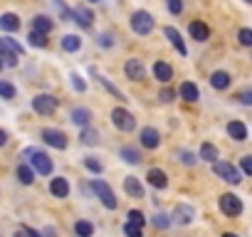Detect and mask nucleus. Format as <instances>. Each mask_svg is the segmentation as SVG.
<instances>
[{
    "label": "nucleus",
    "mask_w": 252,
    "mask_h": 237,
    "mask_svg": "<svg viewBox=\"0 0 252 237\" xmlns=\"http://www.w3.org/2000/svg\"><path fill=\"white\" fill-rule=\"evenodd\" d=\"M222 237H237V235H235V232H225Z\"/></svg>",
    "instance_id": "nucleus-52"
},
{
    "label": "nucleus",
    "mask_w": 252,
    "mask_h": 237,
    "mask_svg": "<svg viewBox=\"0 0 252 237\" xmlns=\"http://www.w3.org/2000/svg\"><path fill=\"white\" fill-rule=\"evenodd\" d=\"M124 235H126V237H144V230H141V225H136V222H126V225H124Z\"/></svg>",
    "instance_id": "nucleus-32"
},
{
    "label": "nucleus",
    "mask_w": 252,
    "mask_h": 237,
    "mask_svg": "<svg viewBox=\"0 0 252 237\" xmlns=\"http://www.w3.org/2000/svg\"><path fill=\"white\" fill-rule=\"evenodd\" d=\"M144 74H146V69H144L141 59H129V62H126V77H129L131 82L144 79Z\"/></svg>",
    "instance_id": "nucleus-12"
},
{
    "label": "nucleus",
    "mask_w": 252,
    "mask_h": 237,
    "mask_svg": "<svg viewBox=\"0 0 252 237\" xmlns=\"http://www.w3.org/2000/svg\"><path fill=\"white\" fill-rule=\"evenodd\" d=\"M20 230L25 232V237H42V235H40L37 230H32V227H20Z\"/></svg>",
    "instance_id": "nucleus-48"
},
{
    "label": "nucleus",
    "mask_w": 252,
    "mask_h": 237,
    "mask_svg": "<svg viewBox=\"0 0 252 237\" xmlns=\"http://www.w3.org/2000/svg\"><path fill=\"white\" fill-rule=\"evenodd\" d=\"M99 79H101V84H104V87H106V89H109V91H111V94H114L119 101H126V99H124V94H121V91H119V89H116V87H114L109 79H104V77H99Z\"/></svg>",
    "instance_id": "nucleus-41"
},
{
    "label": "nucleus",
    "mask_w": 252,
    "mask_h": 237,
    "mask_svg": "<svg viewBox=\"0 0 252 237\" xmlns=\"http://www.w3.org/2000/svg\"><path fill=\"white\" fill-rule=\"evenodd\" d=\"M18 59H20V55H15V52H10V50L3 47V64H5V67H15Z\"/></svg>",
    "instance_id": "nucleus-36"
},
{
    "label": "nucleus",
    "mask_w": 252,
    "mask_h": 237,
    "mask_svg": "<svg viewBox=\"0 0 252 237\" xmlns=\"http://www.w3.org/2000/svg\"><path fill=\"white\" fill-rule=\"evenodd\" d=\"M178 156H181V163H186V166H195V156H193L190 151H181Z\"/></svg>",
    "instance_id": "nucleus-46"
},
{
    "label": "nucleus",
    "mask_w": 252,
    "mask_h": 237,
    "mask_svg": "<svg viewBox=\"0 0 252 237\" xmlns=\"http://www.w3.org/2000/svg\"><path fill=\"white\" fill-rule=\"evenodd\" d=\"M181 96H183L186 101L193 104V101L200 99V91H198V87H195L193 82H183V84H181Z\"/></svg>",
    "instance_id": "nucleus-21"
},
{
    "label": "nucleus",
    "mask_w": 252,
    "mask_h": 237,
    "mask_svg": "<svg viewBox=\"0 0 252 237\" xmlns=\"http://www.w3.org/2000/svg\"><path fill=\"white\" fill-rule=\"evenodd\" d=\"M220 210L227 217H237L242 212V200L237 195H232V193H225V195H220Z\"/></svg>",
    "instance_id": "nucleus-7"
},
{
    "label": "nucleus",
    "mask_w": 252,
    "mask_h": 237,
    "mask_svg": "<svg viewBox=\"0 0 252 237\" xmlns=\"http://www.w3.org/2000/svg\"><path fill=\"white\" fill-rule=\"evenodd\" d=\"M111 121H114V126H116L119 131H134V129H136L134 114L126 111V109H119V106L111 111Z\"/></svg>",
    "instance_id": "nucleus-4"
},
{
    "label": "nucleus",
    "mask_w": 252,
    "mask_h": 237,
    "mask_svg": "<svg viewBox=\"0 0 252 237\" xmlns=\"http://www.w3.org/2000/svg\"><path fill=\"white\" fill-rule=\"evenodd\" d=\"M247 3H250V5H252V0H247Z\"/></svg>",
    "instance_id": "nucleus-54"
},
{
    "label": "nucleus",
    "mask_w": 252,
    "mask_h": 237,
    "mask_svg": "<svg viewBox=\"0 0 252 237\" xmlns=\"http://www.w3.org/2000/svg\"><path fill=\"white\" fill-rule=\"evenodd\" d=\"M84 166H87V168H89L92 173H96V176H99V173L104 171V166H101V163H99V161H96L94 156H87V158H84Z\"/></svg>",
    "instance_id": "nucleus-37"
},
{
    "label": "nucleus",
    "mask_w": 252,
    "mask_h": 237,
    "mask_svg": "<svg viewBox=\"0 0 252 237\" xmlns=\"http://www.w3.org/2000/svg\"><path fill=\"white\" fill-rule=\"evenodd\" d=\"M124 190L126 195H131V198H144V185L136 176H126L124 178Z\"/></svg>",
    "instance_id": "nucleus-10"
},
{
    "label": "nucleus",
    "mask_w": 252,
    "mask_h": 237,
    "mask_svg": "<svg viewBox=\"0 0 252 237\" xmlns=\"http://www.w3.org/2000/svg\"><path fill=\"white\" fill-rule=\"evenodd\" d=\"M154 28H156V23H154L151 13H146V10H136V13L131 15V30H134L136 35H149Z\"/></svg>",
    "instance_id": "nucleus-3"
},
{
    "label": "nucleus",
    "mask_w": 252,
    "mask_h": 237,
    "mask_svg": "<svg viewBox=\"0 0 252 237\" xmlns=\"http://www.w3.org/2000/svg\"><path fill=\"white\" fill-rule=\"evenodd\" d=\"M237 40H240V45L252 47V30H250V28H242V30L237 32Z\"/></svg>",
    "instance_id": "nucleus-38"
},
{
    "label": "nucleus",
    "mask_w": 252,
    "mask_h": 237,
    "mask_svg": "<svg viewBox=\"0 0 252 237\" xmlns=\"http://www.w3.org/2000/svg\"><path fill=\"white\" fill-rule=\"evenodd\" d=\"M158 144H161V134L156 131V129H151V126H146L144 131H141V146L144 148H158Z\"/></svg>",
    "instance_id": "nucleus-11"
},
{
    "label": "nucleus",
    "mask_w": 252,
    "mask_h": 237,
    "mask_svg": "<svg viewBox=\"0 0 252 237\" xmlns=\"http://www.w3.org/2000/svg\"><path fill=\"white\" fill-rule=\"evenodd\" d=\"M69 79H72V87H74L77 91H84V89H87V84H84V79H82L79 74H72Z\"/></svg>",
    "instance_id": "nucleus-45"
},
{
    "label": "nucleus",
    "mask_w": 252,
    "mask_h": 237,
    "mask_svg": "<svg viewBox=\"0 0 252 237\" xmlns=\"http://www.w3.org/2000/svg\"><path fill=\"white\" fill-rule=\"evenodd\" d=\"M89 121H92V111H89V109H84V106L72 109V124H77V126L87 129V126H89Z\"/></svg>",
    "instance_id": "nucleus-16"
},
{
    "label": "nucleus",
    "mask_w": 252,
    "mask_h": 237,
    "mask_svg": "<svg viewBox=\"0 0 252 237\" xmlns=\"http://www.w3.org/2000/svg\"><path fill=\"white\" fill-rule=\"evenodd\" d=\"M52 25H55V23H52L47 15H37V18L32 20V30H37V32H50Z\"/></svg>",
    "instance_id": "nucleus-28"
},
{
    "label": "nucleus",
    "mask_w": 252,
    "mask_h": 237,
    "mask_svg": "<svg viewBox=\"0 0 252 237\" xmlns=\"http://www.w3.org/2000/svg\"><path fill=\"white\" fill-rule=\"evenodd\" d=\"M18 180L23 183V185H32V180H35V168H30V166H20L18 168Z\"/></svg>",
    "instance_id": "nucleus-27"
},
{
    "label": "nucleus",
    "mask_w": 252,
    "mask_h": 237,
    "mask_svg": "<svg viewBox=\"0 0 252 237\" xmlns=\"http://www.w3.org/2000/svg\"><path fill=\"white\" fill-rule=\"evenodd\" d=\"M235 99H237L240 104L250 106V104H252V89H242V91H237V94H235Z\"/></svg>",
    "instance_id": "nucleus-40"
},
{
    "label": "nucleus",
    "mask_w": 252,
    "mask_h": 237,
    "mask_svg": "<svg viewBox=\"0 0 252 237\" xmlns=\"http://www.w3.org/2000/svg\"><path fill=\"white\" fill-rule=\"evenodd\" d=\"M151 222H154V227H156V230H166V227L171 225V220H168V215H166V212H156Z\"/></svg>",
    "instance_id": "nucleus-33"
},
{
    "label": "nucleus",
    "mask_w": 252,
    "mask_h": 237,
    "mask_svg": "<svg viewBox=\"0 0 252 237\" xmlns=\"http://www.w3.org/2000/svg\"><path fill=\"white\" fill-rule=\"evenodd\" d=\"M92 188H94V193L99 195V200L104 203V207H106V210H116L119 200H116L114 190H111V188H109L104 180H94V183H92Z\"/></svg>",
    "instance_id": "nucleus-6"
},
{
    "label": "nucleus",
    "mask_w": 252,
    "mask_h": 237,
    "mask_svg": "<svg viewBox=\"0 0 252 237\" xmlns=\"http://www.w3.org/2000/svg\"><path fill=\"white\" fill-rule=\"evenodd\" d=\"M163 32H166V37L171 40V45H173V47L178 50V55H183V57H186V55H188V47H186V42H183L181 32H178L176 28H166Z\"/></svg>",
    "instance_id": "nucleus-13"
},
{
    "label": "nucleus",
    "mask_w": 252,
    "mask_h": 237,
    "mask_svg": "<svg viewBox=\"0 0 252 237\" xmlns=\"http://www.w3.org/2000/svg\"><path fill=\"white\" fill-rule=\"evenodd\" d=\"M28 40H30L32 47H47V32H37V30H32Z\"/></svg>",
    "instance_id": "nucleus-31"
},
{
    "label": "nucleus",
    "mask_w": 252,
    "mask_h": 237,
    "mask_svg": "<svg viewBox=\"0 0 252 237\" xmlns=\"http://www.w3.org/2000/svg\"><path fill=\"white\" fill-rule=\"evenodd\" d=\"M101 45H104V47H111V37H109V35H101Z\"/></svg>",
    "instance_id": "nucleus-49"
},
{
    "label": "nucleus",
    "mask_w": 252,
    "mask_h": 237,
    "mask_svg": "<svg viewBox=\"0 0 252 237\" xmlns=\"http://www.w3.org/2000/svg\"><path fill=\"white\" fill-rule=\"evenodd\" d=\"M168 10H171V15H181L183 13V0H168Z\"/></svg>",
    "instance_id": "nucleus-43"
},
{
    "label": "nucleus",
    "mask_w": 252,
    "mask_h": 237,
    "mask_svg": "<svg viewBox=\"0 0 252 237\" xmlns=\"http://www.w3.org/2000/svg\"><path fill=\"white\" fill-rule=\"evenodd\" d=\"M89 3H99V0H89Z\"/></svg>",
    "instance_id": "nucleus-53"
},
{
    "label": "nucleus",
    "mask_w": 252,
    "mask_h": 237,
    "mask_svg": "<svg viewBox=\"0 0 252 237\" xmlns=\"http://www.w3.org/2000/svg\"><path fill=\"white\" fill-rule=\"evenodd\" d=\"M213 173H215L218 178H222L225 183H230V185H237V183L242 180V173H240L232 163H227V161H218V163H213Z\"/></svg>",
    "instance_id": "nucleus-2"
},
{
    "label": "nucleus",
    "mask_w": 252,
    "mask_h": 237,
    "mask_svg": "<svg viewBox=\"0 0 252 237\" xmlns=\"http://www.w3.org/2000/svg\"><path fill=\"white\" fill-rule=\"evenodd\" d=\"M200 158H203V161H208V163H218L220 153H218V148H215L210 141H205V144L200 146Z\"/></svg>",
    "instance_id": "nucleus-23"
},
{
    "label": "nucleus",
    "mask_w": 252,
    "mask_h": 237,
    "mask_svg": "<svg viewBox=\"0 0 252 237\" xmlns=\"http://www.w3.org/2000/svg\"><path fill=\"white\" fill-rule=\"evenodd\" d=\"M52 235H55V230H52V227H47V230H45V237H52Z\"/></svg>",
    "instance_id": "nucleus-50"
},
{
    "label": "nucleus",
    "mask_w": 252,
    "mask_h": 237,
    "mask_svg": "<svg viewBox=\"0 0 252 237\" xmlns=\"http://www.w3.org/2000/svg\"><path fill=\"white\" fill-rule=\"evenodd\" d=\"M154 77H156L158 82L168 84V82L173 79V69H171V64H166V62H156V64H154Z\"/></svg>",
    "instance_id": "nucleus-17"
},
{
    "label": "nucleus",
    "mask_w": 252,
    "mask_h": 237,
    "mask_svg": "<svg viewBox=\"0 0 252 237\" xmlns=\"http://www.w3.org/2000/svg\"><path fill=\"white\" fill-rule=\"evenodd\" d=\"M62 47H64L67 52H77V50L82 47V40H79L77 35H64V37H62Z\"/></svg>",
    "instance_id": "nucleus-29"
},
{
    "label": "nucleus",
    "mask_w": 252,
    "mask_h": 237,
    "mask_svg": "<svg viewBox=\"0 0 252 237\" xmlns=\"http://www.w3.org/2000/svg\"><path fill=\"white\" fill-rule=\"evenodd\" d=\"M210 84H213V89H227L230 87V74L227 72H213Z\"/></svg>",
    "instance_id": "nucleus-25"
},
{
    "label": "nucleus",
    "mask_w": 252,
    "mask_h": 237,
    "mask_svg": "<svg viewBox=\"0 0 252 237\" xmlns=\"http://www.w3.org/2000/svg\"><path fill=\"white\" fill-rule=\"evenodd\" d=\"M3 47H5V50H10V52H15V55H23V52H25V50H23V45H18V42H15L13 37H8V35L3 37Z\"/></svg>",
    "instance_id": "nucleus-34"
},
{
    "label": "nucleus",
    "mask_w": 252,
    "mask_h": 237,
    "mask_svg": "<svg viewBox=\"0 0 252 237\" xmlns=\"http://www.w3.org/2000/svg\"><path fill=\"white\" fill-rule=\"evenodd\" d=\"M0 94H3V99H13L15 96V87L3 79V82H0Z\"/></svg>",
    "instance_id": "nucleus-39"
},
{
    "label": "nucleus",
    "mask_w": 252,
    "mask_h": 237,
    "mask_svg": "<svg viewBox=\"0 0 252 237\" xmlns=\"http://www.w3.org/2000/svg\"><path fill=\"white\" fill-rule=\"evenodd\" d=\"M92 20H94V13L87 10V8H77L74 10V23L82 25V28H92Z\"/></svg>",
    "instance_id": "nucleus-22"
},
{
    "label": "nucleus",
    "mask_w": 252,
    "mask_h": 237,
    "mask_svg": "<svg viewBox=\"0 0 252 237\" xmlns=\"http://www.w3.org/2000/svg\"><path fill=\"white\" fill-rule=\"evenodd\" d=\"M193 217H195L193 205H188V203H178V205H176V210H173V222H178V225H190Z\"/></svg>",
    "instance_id": "nucleus-9"
},
{
    "label": "nucleus",
    "mask_w": 252,
    "mask_h": 237,
    "mask_svg": "<svg viewBox=\"0 0 252 237\" xmlns=\"http://www.w3.org/2000/svg\"><path fill=\"white\" fill-rule=\"evenodd\" d=\"M23 158H28L40 176H50V173H52V158H50L45 151H40V148H28V151L23 153Z\"/></svg>",
    "instance_id": "nucleus-1"
},
{
    "label": "nucleus",
    "mask_w": 252,
    "mask_h": 237,
    "mask_svg": "<svg viewBox=\"0 0 252 237\" xmlns=\"http://www.w3.org/2000/svg\"><path fill=\"white\" fill-rule=\"evenodd\" d=\"M42 141L47 144V146H52V148H67V136H64V131H60V129H45L42 134Z\"/></svg>",
    "instance_id": "nucleus-8"
},
{
    "label": "nucleus",
    "mask_w": 252,
    "mask_h": 237,
    "mask_svg": "<svg viewBox=\"0 0 252 237\" xmlns=\"http://www.w3.org/2000/svg\"><path fill=\"white\" fill-rule=\"evenodd\" d=\"M240 168H242V173L252 176V156H242L240 158Z\"/></svg>",
    "instance_id": "nucleus-44"
},
{
    "label": "nucleus",
    "mask_w": 252,
    "mask_h": 237,
    "mask_svg": "<svg viewBox=\"0 0 252 237\" xmlns=\"http://www.w3.org/2000/svg\"><path fill=\"white\" fill-rule=\"evenodd\" d=\"M119 156L126 161V163H131V166H136V163H141L144 158H141V153L136 151V148H131V146H124L121 151H119Z\"/></svg>",
    "instance_id": "nucleus-24"
},
{
    "label": "nucleus",
    "mask_w": 252,
    "mask_h": 237,
    "mask_svg": "<svg viewBox=\"0 0 252 237\" xmlns=\"http://www.w3.org/2000/svg\"><path fill=\"white\" fill-rule=\"evenodd\" d=\"M129 222H136V225H141V227H144L146 217H144V212H141V210H129Z\"/></svg>",
    "instance_id": "nucleus-42"
},
{
    "label": "nucleus",
    "mask_w": 252,
    "mask_h": 237,
    "mask_svg": "<svg viewBox=\"0 0 252 237\" xmlns=\"http://www.w3.org/2000/svg\"><path fill=\"white\" fill-rule=\"evenodd\" d=\"M79 141L84 144V146H96L99 144V131H94V129H82V134H79Z\"/></svg>",
    "instance_id": "nucleus-26"
},
{
    "label": "nucleus",
    "mask_w": 252,
    "mask_h": 237,
    "mask_svg": "<svg viewBox=\"0 0 252 237\" xmlns=\"http://www.w3.org/2000/svg\"><path fill=\"white\" fill-rule=\"evenodd\" d=\"M227 134H230V139H235V141H245V139H247V126H245L242 121H230V124H227Z\"/></svg>",
    "instance_id": "nucleus-20"
},
{
    "label": "nucleus",
    "mask_w": 252,
    "mask_h": 237,
    "mask_svg": "<svg viewBox=\"0 0 252 237\" xmlns=\"http://www.w3.org/2000/svg\"><path fill=\"white\" fill-rule=\"evenodd\" d=\"M15 237H25V232H23V230H18V232H15Z\"/></svg>",
    "instance_id": "nucleus-51"
},
{
    "label": "nucleus",
    "mask_w": 252,
    "mask_h": 237,
    "mask_svg": "<svg viewBox=\"0 0 252 237\" xmlns=\"http://www.w3.org/2000/svg\"><path fill=\"white\" fill-rule=\"evenodd\" d=\"M52 3H55V8L60 10V15H62L64 20H72V23H74V13H72V10H69L64 3H62V0H52Z\"/></svg>",
    "instance_id": "nucleus-35"
},
{
    "label": "nucleus",
    "mask_w": 252,
    "mask_h": 237,
    "mask_svg": "<svg viewBox=\"0 0 252 237\" xmlns=\"http://www.w3.org/2000/svg\"><path fill=\"white\" fill-rule=\"evenodd\" d=\"M146 180H149L154 188H158V190H163V188L168 185V176H166L161 168H151V171L146 173Z\"/></svg>",
    "instance_id": "nucleus-14"
},
{
    "label": "nucleus",
    "mask_w": 252,
    "mask_h": 237,
    "mask_svg": "<svg viewBox=\"0 0 252 237\" xmlns=\"http://www.w3.org/2000/svg\"><path fill=\"white\" fill-rule=\"evenodd\" d=\"M74 232H77V237H92V235H94V225L79 220V222L74 225Z\"/></svg>",
    "instance_id": "nucleus-30"
},
{
    "label": "nucleus",
    "mask_w": 252,
    "mask_h": 237,
    "mask_svg": "<svg viewBox=\"0 0 252 237\" xmlns=\"http://www.w3.org/2000/svg\"><path fill=\"white\" fill-rule=\"evenodd\" d=\"M50 193H52L55 198H67V195H69V183H67L64 178H52Z\"/></svg>",
    "instance_id": "nucleus-18"
},
{
    "label": "nucleus",
    "mask_w": 252,
    "mask_h": 237,
    "mask_svg": "<svg viewBox=\"0 0 252 237\" xmlns=\"http://www.w3.org/2000/svg\"><path fill=\"white\" fill-rule=\"evenodd\" d=\"M32 109L40 114V116H52L57 111V99L52 94H37L32 99Z\"/></svg>",
    "instance_id": "nucleus-5"
},
{
    "label": "nucleus",
    "mask_w": 252,
    "mask_h": 237,
    "mask_svg": "<svg viewBox=\"0 0 252 237\" xmlns=\"http://www.w3.org/2000/svg\"><path fill=\"white\" fill-rule=\"evenodd\" d=\"M173 96H176V91H173V89H163V91H161V96H158V99H161V101H166V104H168V101H173Z\"/></svg>",
    "instance_id": "nucleus-47"
},
{
    "label": "nucleus",
    "mask_w": 252,
    "mask_h": 237,
    "mask_svg": "<svg viewBox=\"0 0 252 237\" xmlns=\"http://www.w3.org/2000/svg\"><path fill=\"white\" fill-rule=\"evenodd\" d=\"M0 28H3L5 32H15V30H20V18L13 15V13L0 15Z\"/></svg>",
    "instance_id": "nucleus-19"
},
{
    "label": "nucleus",
    "mask_w": 252,
    "mask_h": 237,
    "mask_svg": "<svg viewBox=\"0 0 252 237\" xmlns=\"http://www.w3.org/2000/svg\"><path fill=\"white\" fill-rule=\"evenodd\" d=\"M188 30H190V37H193V40H198V42H205V40L210 37L208 25H205V23H200V20H193Z\"/></svg>",
    "instance_id": "nucleus-15"
}]
</instances>
